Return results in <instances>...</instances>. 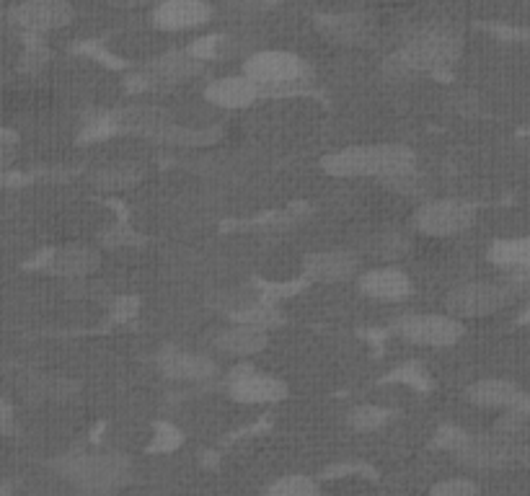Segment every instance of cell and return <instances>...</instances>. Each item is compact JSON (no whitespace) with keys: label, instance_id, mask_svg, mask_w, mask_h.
<instances>
[{"label":"cell","instance_id":"27","mask_svg":"<svg viewBox=\"0 0 530 496\" xmlns=\"http://www.w3.org/2000/svg\"><path fill=\"white\" fill-rule=\"evenodd\" d=\"M181 445V432L174 427V424H156L153 427V434H150V453H174L176 447Z\"/></svg>","mask_w":530,"mask_h":496},{"label":"cell","instance_id":"25","mask_svg":"<svg viewBox=\"0 0 530 496\" xmlns=\"http://www.w3.org/2000/svg\"><path fill=\"white\" fill-rule=\"evenodd\" d=\"M393 416H396V411L383 406V403H360V406L347 411V424L355 432L373 434L386 429L393 422Z\"/></svg>","mask_w":530,"mask_h":496},{"label":"cell","instance_id":"22","mask_svg":"<svg viewBox=\"0 0 530 496\" xmlns=\"http://www.w3.org/2000/svg\"><path fill=\"white\" fill-rule=\"evenodd\" d=\"M321 34L331 42L347 44V47H360V44L373 42L375 24L365 13H334L321 19Z\"/></svg>","mask_w":530,"mask_h":496},{"label":"cell","instance_id":"8","mask_svg":"<svg viewBox=\"0 0 530 496\" xmlns=\"http://www.w3.org/2000/svg\"><path fill=\"white\" fill-rule=\"evenodd\" d=\"M114 223H117V217L109 207L81 197L50 217V236L63 243L91 241V238L104 236Z\"/></svg>","mask_w":530,"mask_h":496},{"label":"cell","instance_id":"12","mask_svg":"<svg viewBox=\"0 0 530 496\" xmlns=\"http://www.w3.org/2000/svg\"><path fill=\"white\" fill-rule=\"evenodd\" d=\"M362 259L347 246L324 248L303 256V277L313 285H344L360 274Z\"/></svg>","mask_w":530,"mask_h":496},{"label":"cell","instance_id":"21","mask_svg":"<svg viewBox=\"0 0 530 496\" xmlns=\"http://www.w3.org/2000/svg\"><path fill=\"white\" fill-rule=\"evenodd\" d=\"M205 305L210 310H218L223 316L236 318L241 313H246L249 308L259 305L264 300V295L256 290L254 285L244 282V279H238V282H231V285H220L212 287V290L205 292Z\"/></svg>","mask_w":530,"mask_h":496},{"label":"cell","instance_id":"3","mask_svg":"<svg viewBox=\"0 0 530 496\" xmlns=\"http://www.w3.org/2000/svg\"><path fill=\"white\" fill-rule=\"evenodd\" d=\"M50 465L57 476L86 494H112L132 478V463L122 453H65Z\"/></svg>","mask_w":530,"mask_h":496},{"label":"cell","instance_id":"29","mask_svg":"<svg viewBox=\"0 0 530 496\" xmlns=\"http://www.w3.org/2000/svg\"><path fill=\"white\" fill-rule=\"evenodd\" d=\"M19 158V145H16V137L11 132L0 130V174H6L8 168L16 163Z\"/></svg>","mask_w":530,"mask_h":496},{"label":"cell","instance_id":"7","mask_svg":"<svg viewBox=\"0 0 530 496\" xmlns=\"http://www.w3.org/2000/svg\"><path fill=\"white\" fill-rule=\"evenodd\" d=\"M515 300V292L510 285L499 282H481V279H466L461 285L450 287L445 292V310L458 321L463 318H484L499 313L502 308Z\"/></svg>","mask_w":530,"mask_h":496},{"label":"cell","instance_id":"15","mask_svg":"<svg viewBox=\"0 0 530 496\" xmlns=\"http://www.w3.org/2000/svg\"><path fill=\"white\" fill-rule=\"evenodd\" d=\"M205 65L189 52H166V55L150 60L143 70H140L138 81L148 88H174L181 83L194 81L197 75H202Z\"/></svg>","mask_w":530,"mask_h":496},{"label":"cell","instance_id":"24","mask_svg":"<svg viewBox=\"0 0 530 496\" xmlns=\"http://www.w3.org/2000/svg\"><path fill=\"white\" fill-rule=\"evenodd\" d=\"M489 261L494 267L507 269L515 274H530V238L515 236V238H499L489 246Z\"/></svg>","mask_w":530,"mask_h":496},{"label":"cell","instance_id":"18","mask_svg":"<svg viewBox=\"0 0 530 496\" xmlns=\"http://www.w3.org/2000/svg\"><path fill=\"white\" fill-rule=\"evenodd\" d=\"M212 19L207 0H158L153 8V26L161 31H189Z\"/></svg>","mask_w":530,"mask_h":496},{"label":"cell","instance_id":"5","mask_svg":"<svg viewBox=\"0 0 530 496\" xmlns=\"http://www.w3.org/2000/svg\"><path fill=\"white\" fill-rule=\"evenodd\" d=\"M476 205L471 199L437 197L427 199L412 212V225L417 233L437 241H450L476 225Z\"/></svg>","mask_w":530,"mask_h":496},{"label":"cell","instance_id":"10","mask_svg":"<svg viewBox=\"0 0 530 496\" xmlns=\"http://www.w3.org/2000/svg\"><path fill=\"white\" fill-rule=\"evenodd\" d=\"M228 396L231 401L244 403V406H269V403H282L290 396V385L272 372H262L256 367L236 370L228 378Z\"/></svg>","mask_w":530,"mask_h":496},{"label":"cell","instance_id":"20","mask_svg":"<svg viewBox=\"0 0 530 496\" xmlns=\"http://www.w3.org/2000/svg\"><path fill=\"white\" fill-rule=\"evenodd\" d=\"M256 272L269 285H290L298 274H303V254L290 243H269V248L256 261Z\"/></svg>","mask_w":530,"mask_h":496},{"label":"cell","instance_id":"1","mask_svg":"<svg viewBox=\"0 0 530 496\" xmlns=\"http://www.w3.org/2000/svg\"><path fill=\"white\" fill-rule=\"evenodd\" d=\"M318 166L329 179L383 181L419 168V153L409 143H396V140L344 145V148L321 155Z\"/></svg>","mask_w":530,"mask_h":496},{"label":"cell","instance_id":"19","mask_svg":"<svg viewBox=\"0 0 530 496\" xmlns=\"http://www.w3.org/2000/svg\"><path fill=\"white\" fill-rule=\"evenodd\" d=\"M202 96L215 109L238 112V109H251L256 101L262 99V88L249 81L246 75H225V78L212 81Z\"/></svg>","mask_w":530,"mask_h":496},{"label":"cell","instance_id":"4","mask_svg":"<svg viewBox=\"0 0 530 496\" xmlns=\"http://www.w3.org/2000/svg\"><path fill=\"white\" fill-rule=\"evenodd\" d=\"M241 75L262 88V99L272 93L293 96L311 83V65L290 50H259L246 57Z\"/></svg>","mask_w":530,"mask_h":496},{"label":"cell","instance_id":"23","mask_svg":"<svg viewBox=\"0 0 530 496\" xmlns=\"http://www.w3.org/2000/svg\"><path fill=\"white\" fill-rule=\"evenodd\" d=\"M523 391L512 380L505 378H484L468 385L466 398L481 409H515Z\"/></svg>","mask_w":530,"mask_h":496},{"label":"cell","instance_id":"14","mask_svg":"<svg viewBox=\"0 0 530 496\" xmlns=\"http://www.w3.org/2000/svg\"><path fill=\"white\" fill-rule=\"evenodd\" d=\"M456 458L468 468L476 471H489V468H502L512 458H518V447L512 445L505 434H468L466 442L458 447Z\"/></svg>","mask_w":530,"mask_h":496},{"label":"cell","instance_id":"9","mask_svg":"<svg viewBox=\"0 0 530 496\" xmlns=\"http://www.w3.org/2000/svg\"><path fill=\"white\" fill-rule=\"evenodd\" d=\"M101 261H104V256H101L99 246L88 241H70L50 248L39 267L50 277L68 282V279H86L99 274Z\"/></svg>","mask_w":530,"mask_h":496},{"label":"cell","instance_id":"28","mask_svg":"<svg viewBox=\"0 0 530 496\" xmlns=\"http://www.w3.org/2000/svg\"><path fill=\"white\" fill-rule=\"evenodd\" d=\"M430 496H479V486L471 478H443L432 486Z\"/></svg>","mask_w":530,"mask_h":496},{"label":"cell","instance_id":"32","mask_svg":"<svg viewBox=\"0 0 530 496\" xmlns=\"http://www.w3.org/2000/svg\"><path fill=\"white\" fill-rule=\"evenodd\" d=\"M518 458L530 468V450H518Z\"/></svg>","mask_w":530,"mask_h":496},{"label":"cell","instance_id":"33","mask_svg":"<svg viewBox=\"0 0 530 496\" xmlns=\"http://www.w3.org/2000/svg\"><path fill=\"white\" fill-rule=\"evenodd\" d=\"M88 496H109V494H88Z\"/></svg>","mask_w":530,"mask_h":496},{"label":"cell","instance_id":"11","mask_svg":"<svg viewBox=\"0 0 530 496\" xmlns=\"http://www.w3.org/2000/svg\"><path fill=\"white\" fill-rule=\"evenodd\" d=\"M156 367L163 378L176 380V383H205L218 372V365L210 354L202 349L181 347V344H166L158 349Z\"/></svg>","mask_w":530,"mask_h":496},{"label":"cell","instance_id":"30","mask_svg":"<svg viewBox=\"0 0 530 496\" xmlns=\"http://www.w3.org/2000/svg\"><path fill=\"white\" fill-rule=\"evenodd\" d=\"M13 429H16V409L6 391L0 388V434H13Z\"/></svg>","mask_w":530,"mask_h":496},{"label":"cell","instance_id":"6","mask_svg":"<svg viewBox=\"0 0 530 496\" xmlns=\"http://www.w3.org/2000/svg\"><path fill=\"white\" fill-rule=\"evenodd\" d=\"M393 331L404 344L422 349H450L463 339L466 329L463 321H458L450 313H404L396 318Z\"/></svg>","mask_w":530,"mask_h":496},{"label":"cell","instance_id":"2","mask_svg":"<svg viewBox=\"0 0 530 496\" xmlns=\"http://www.w3.org/2000/svg\"><path fill=\"white\" fill-rule=\"evenodd\" d=\"M461 57V39L445 26H424L401 44L388 60V73L396 81H404L414 73H437L456 65Z\"/></svg>","mask_w":530,"mask_h":496},{"label":"cell","instance_id":"16","mask_svg":"<svg viewBox=\"0 0 530 496\" xmlns=\"http://www.w3.org/2000/svg\"><path fill=\"white\" fill-rule=\"evenodd\" d=\"M75 11L68 0H26L11 13L13 24L32 34L63 29L73 21Z\"/></svg>","mask_w":530,"mask_h":496},{"label":"cell","instance_id":"31","mask_svg":"<svg viewBox=\"0 0 530 496\" xmlns=\"http://www.w3.org/2000/svg\"><path fill=\"white\" fill-rule=\"evenodd\" d=\"M238 13H262L269 6H275V0H228Z\"/></svg>","mask_w":530,"mask_h":496},{"label":"cell","instance_id":"17","mask_svg":"<svg viewBox=\"0 0 530 496\" xmlns=\"http://www.w3.org/2000/svg\"><path fill=\"white\" fill-rule=\"evenodd\" d=\"M269 344V329L254 326V323L233 321L231 326H220L212 336L210 347L228 357H256Z\"/></svg>","mask_w":530,"mask_h":496},{"label":"cell","instance_id":"13","mask_svg":"<svg viewBox=\"0 0 530 496\" xmlns=\"http://www.w3.org/2000/svg\"><path fill=\"white\" fill-rule=\"evenodd\" d=\"M417 292L414 279L406 269L383 264V267L365 269L357 274V295L373 303H404Z\"/></svg>","mask_w":530,"mask_h":496},{"label":"cell","instance_id":"26","mask_svg":"<svg viewBox=\"0 0 530 496\" xmlns=\"http://www.w3.org/2000/svg\"><path fill=\"white\" fill-rule=\"evenodd\" d=\"M264 496H321V486L306 473H287L267 486Z\"/></svg>","mask_w":530,"mask_h":496}]
</instances>
